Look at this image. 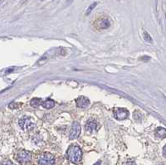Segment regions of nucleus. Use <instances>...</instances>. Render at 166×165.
<instances>
[{
	"mask_svg": "<svg viewBox=\"0 0 166 165\" xmlns=\"http://www.w3.org/2000/svg\"><path fill=\"white\" fill-rule=\"evenodd\" d=\"M66 155L68 159L74 164H78L82 160V152L81 148L77 145H71L67 149Z\"/></svg>",
	"mask_w": 166,
	"mask_h": 165,
	"instance_id": "f257e3e1",
	"label": "nucleus"
},
{
	"mask_svg": "<svg viewBox=\"0 0 166 165\" xmlns=\"http://www.w3.org/2000/svg\"><path fill=\"white\" fill-rule=\"evenodd\" d=\"M33 119L28 117V116H24V117H23L22 119L19 120L18 124H19V126L23 130L29 131V130L33 129L34 127H35V123L33 122Z\"/></svg>",
	"mask_w": 166,
	"mask_h": 165,
	"instance_id": "f03ea898",
	"label": "nucleus"
},
{
	"mask_svg": "<svg viewBox=\"0 0 166 165\" xmlns=\"http://www.w3.org/2000/svg\"><path fill=\"white\" fill-rule=\"evenodd\" d=\"M38 165H55V158L49 153H44L38 158Z\"/></svg>",
	"mask_w": 166,
	"mask_h": 165,
	"instance_id": "7ed1b4c3",
	"label": "nucleus"
},
{
	"mask_svg": "<svg viewBox=\"0 0 166 165\" xmlns=\"http://www.w3.org/2000/svg\"><path fill=\"white\" fill-rule=\"evenodd\" d=\"M114 116L116 120H124L128 119L130 113L124 108H115L114 109Z\"/></svg>",
	"mask_w": 166,
	"mask_h": 165,
	"instance_id": "20e7f679",
	"label": "nucleus"
},
{
	"mask_svg": "<svg viewBox=\"0 0 166 165\" xmlns=\"http://www.w3.org/2000/svg\"><path fill=\"white\" fill-rule=\"evenodd\" d=\"M31 158H32L31 153H29L28 151H26V150H22L17 155V161L19 162L20 164H23L29 163L31 161Z\"/></svg>",
	"mask_w": 166,
	"mask_h": 165,
	"instance_id": "39448f33",
	"label": "nucleus"
},
{
	"mask_svg": "<svg viewBox=\"0 0 166 165\" xmlns=\"http://www.w3.org/2000/svg\"><path fill=\"white\" fill-rule=\"evenodd\" d=\"M80 133H81V126H80V124L77 122H74L72 124L71 131L69 133V139L70 140H75V139L78 138V136L80 135Z\"/></svg>",
	"mask_w": 166,
	"mask_h": 165,
	"instance_id": "423d86ee",
	"label": "nucleus"
},
{
	"mask_svg": "<svg viewBox=\"0 0 166 165\" xmlns=\"http://www.w3.org/2000/svg\"><path fill=\"white\" fill-rule=\"evenodd\" d=\"M76 105L78 108L85 109V108H87L90 105V100L85 96H80L79 98L76 99Z\"/></svg>",
	"mask_w": 166,
	"mask_h": 165,
	"instance_id": "0eeeda50",
	"label": "nucleus"
},
{
	"mask_svg": "<svg viewBox=\"0 0 166 165\" xmlns=\"http://www.w3.org/2000/svg\"><path fill=\"white\" fill-rule=\"evenodd\" d=\"M98 126H97V123L94 121V120H88L86 124V129L87 132L93 133L95 130H97Z\"/></svg>",
	"mask_w": 166,
	"mask_h": 165,
	"instance_id": "6e6552de",
	"label": "nucleus"
},
{
	"mask_svg": "<svg viewBox=\"0 0 166 165\" xmlns=\"http://www.w3.org/2000/svg\"><path fill=\"white\" fill-rule=\"evenodd\" d=\"M111 26V22L108 18H100V20H98V27L100 29H106Z\"/></svg>",
	"mask_w": 166,
	"mask_h": 165,
	"instance_id": "1a4fd4ad",
	"label": "nucleus"
},
{
	"mask_svg": "<svg viewBox=\"0 0 166 165\" xmlns=\"http://www.w3.org/2000/svg\"><path fill=\"white\" fill-rule=\"evenodd\" d=\"M155 136L159 139H164L166 137V129L164 128H158L155 130Z\"/></svg>",
	"mask_w": 166,
	"mask_h": 165,
	"instance_id": "9d476101",
	"label": "nucleus"
},
{
	"mask_svg": "<svg viewBox=\"0 0 166 165\" xmlns=\"http://www.w3.org/2000/svg\"><path fill=\"white\" fill-rule=\"evenodd\" d=\"M42 107H44L45 109H52V108L54 107L55 102L52 100H44V101L42 102Z\"/></svg>",
	"mask_w": 166,
	"mask_h": 165,
	"instance_id": "9b49d317",
	"label": "nucleus"
},
{
	"mask_svg": "<svg viewBox=\"0 0 166 165\" xmlns=\"http://www.w3.org/2000/svg\"><path fill=\"white\" fill-rule=\"evenodd\" d=\"M31 105L33 106V108H37L40 105H42V101L41 100L38 99V98H34L31 100Z\"/></svg>",
	"mask_w": 166,
	"mask_h": 165,
	"instance_id": "f8f14e48",
	"label": "nucleus"
},
{
	"mask_svg": "<svg viewBox=\"0 0 166 165\" xmlns=\"http://www.w3.org/2000/svg\"><path fill=\"white\" fill-rule=\"evenodd\" d=\"M97 5V3L96 2H95V3H93L92 4H91L90 6H89V8H87V12H86V14L87 15H89L90 13H91V12L95 8V7Z\"/></svg>",
	"mask_w": 166,
	"mask_h": 165,
	"instance_id": "ddd939ff",
	"label": "nucleus"
},
{
	"mask_svg": "<svg viewBox=\"0 0 166 165\" xmlns=\"http://www.w3.org/2000/svg\"><path fill=\"white\" fill-rule=\"evenodd\" d=\"M144 38H145V40L147 42H151L152 41V38H151V37L149 36V34L147 32L144 33Z\"/></svg>",
	"mask_w": 166,
	"mask_h": 165,
	"instance_id": "4468645a",
	"label": "nucleus"
},
{
	"mask_svg": "<svg viewBox=\"0 0 166 165\" xmlns=\"http://www.w3.org/2000/svg\"><path fill=\"white\" fill-rule=\"evenodd\" d=\"M1 165H14V164H12V162L9 161V160H6V161L3 162Z\"/></svg>",
	"mask_w": 166,
	"mask_h": 165,
	"instance_id": "2eb2a0df",
	"label": "nucleus"
},
{
	"mask_svg": "<svg viewBox=\"0 0 166 165\" xmlns=\"http://www.w3.org/2000/svg\"><path fill=\"white\" fill-rule=\"evenodd\" d=\"M14 70V67H11V68H9L8 70L6 71V73L8 74V73H10V72H12V71Z\"/></svg>",
	"mask_w": 166,
	"mask_h": 165,
	"instance_id": "dca6fc26",
	"label": "nucleus"
},
{
	"mask_svg": "<svg viewBox=\"0 0 166 165\" xmlns=\"http://www.w3.org/2000/svg\"><path fill=\"white\" fill-rule=\"evenodd\" d=\"M163 154H164V156L166 158V145L164 147V149H163Z\"/></svg>",
	"mask_w": 166,
	"mask_h": 165,
	"instance_id": "f3484780",
	"label": "nucleus"
},
{
	"mask_svg": "<svg viewBox=\"0 0 166 165\" xmlns=\"http://www.w3.org/2000/svg\"><path fill=\"white\" fill-rule=\"evenodd\" d=\"M158 165H164V164H158Z\"/></svg>",
	"mask_w": 166,
	"mask_h": 165,
	"instance_id": "a211bd4d",
	"label": "nucleus"
}]
</instances>
